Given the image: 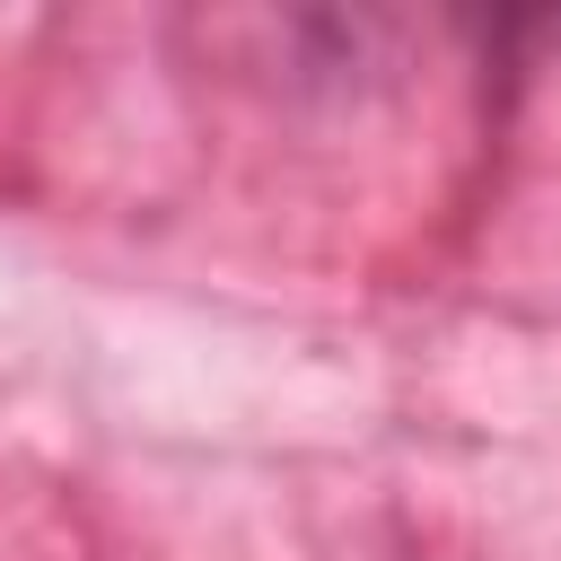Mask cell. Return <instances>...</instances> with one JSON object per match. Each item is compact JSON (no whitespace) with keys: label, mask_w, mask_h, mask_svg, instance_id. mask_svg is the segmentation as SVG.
I'll list each match as a JSON object with an SVG mask.
<instances>
[]
</instances>
